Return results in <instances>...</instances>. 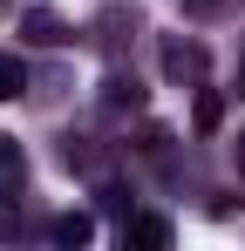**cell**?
Masks as SVG:
<instances>
[{
	"label": "cell",
	"instance_id": "obj_1",
	"mask_svg": "<svg viewBox=\"0 0 245 251\" xmlns=\"http://www.w3.org/2000/svg\"><path fill=\"white\" fill-rule=\"evenodd\" d=\"M163 245H170V217H157V210L122 217V251H163Z\"/></svg>",
	"mask_w": 245,
	"mask_h": 251
},
{
	"label": "cell",
	"instance_id": "obj_2",
	"mask_svg": "<svg viewBox=\"0 0 245 251\" xmlns=\"http://www.w3.org/2000/svg\"><path fill=\"white\" fill-rule=\"evenodd\" d=\"M163 75L198 88V82H204V48H198V41H177V34H163Z\"/></svg>",
	"mask_w": 245,
	"mask_h": 251
},
{
	"label": "cell",
	"instance_id": "obj_3",
	"mask_svg": "<svg viewBox=\"0 0 245 251\" xmlns=\"http://www.w3.org/2000/svg\"><path fill=\"white\" fill-rule=\"evenodd\" d=\"M68 34H75V27H68L55 7H28V14H21V41H34V48H61Z\"/></svg>",
	"mask_w": 245,
	"mask_h": 251
},
{
	"label": "cell",
	"instance_id": "obj_4",
	"mask_svg": "<svg viewBox=\"0 0 245 251\" xmlns=\"http://www.w3.org/2000/svg\"><path fill=\"white\" fill-rule=\"evenodd\" d=\"M136 34H143V14H136V7H109V14L95 21V41L109 48V54H122V41H136Z\"/></svg>",
	"mask_w": 245,
	"mask_h": 251
},
{
	"label": "cell",
	"instance_id": "obj_5",
	"mask_svg": "<svg viewBox=\"0 0 245 251\" xmlns=\"http://www.w3.org/2000/svg\"><path fill=\"white\" fill-rule=\"evenodd\" d=\"M48 238H55V245H68V251H82L89 238H95V217H89V210H61V217L48 224Z\"/></svg>",
	"mask_w": 245,
	"mask_h": 251
},
{
	"label": "cell",
	"instance_id": "obj_6",
	"mask_svg": "<svg viewBox=\"0 0 245 251\" xmlns=\"http://www.w3.org/2000/svg\"><path fill=\"white\" fill-rule=\"evenodd\" d=\"M102 109H143V82H136L129 68H109V82H102Z\"/></svg>",
	"mask_w": 245,
	"mask_h": 251
},
{
	"label": "cell",
	"instance_id": "obj_7",
	"mask_svg": "<svg viewBox=\"0 0 245 251\" xmlns=\"http://www.w3.org/2000/svg\"><path fill=\"white\" fill-rule=\"evenodd\" d=\"M191 123H198V136H211V129L225 123V95H218V88H204V82H198V102H191Z\"/></svg>",
	"mask_w": 245,
	"mask_h": 251
},
{
	"label": "cell",
	"instance_id": "obj_8",
	"mask_svg": "<svg viewBox=\"0 0 245 251\" xmlns=\"http://www.w3.org/2000/svg\"><path fill=\"white\" fill-rule=\"evenodd\" d=\"M21 88H28V68H21L14 54H0V102H14Z\"/></svg>",
	"mask_w": 245,
	"mask_h": 251
},
{
	"label": "cell",
	"instance_id": "obj_9",
	"mask_svg": "<svg viewBox=\"0 0 245 251\" xmlns=\"http://www.w3.org/2000/svg\"><path fill=\"white\" fill-rule=\"evenodd\" d=\"M177 7H184V14H191V21H211V14H225V7H232V0H177Z\"/></svg>",
	"mask_w": 245,
	"mask_h": 251
},
{
	"label": "cell",
	"instance_id": "obj_10",
	"mask_svg": "<svg viewBox=\"0 0 245 251\" xmlns=\"http://www.w3.org/2000/svg\"><path fill=\"white\" fill-rule=\"evenodd\" d=\"M95 197H102V210H116V217H129V190H116V183H102Z\"/></svg>",
	"mask_w": 245,
	"mask_h": 251
},
{
	"label": "cell",
	"instance_id": "obj_11",
	"mask_svg": "<svg viewBox=\"0 0 245 251\" xmlns=\"http://www.w3.org/2000/svg\"><path fill=\"white\" fill-rule=\"evenodd\" d=\"M239 170H245V129H239Z\"/></svg>",
	"mask_w": 245,
	"mask_h": 251
},
{
	"label": "cell",
	"instance_id": "obj_12",
	"mask_svg": "<svg viewBox=\"0 0 245 251\" xmlns=\"http://www.w3.org/2000/svg\"><path fill=\"white\" fill-rule=\"evenodd\" d=\"M239 95H245V61H239Z\"/></svg>",
	"mask_w": 245,
	"mask_h": 251
},
{
	"label": "cell",
	"instance_id": "obj_13",
	"mask_svg": "<svg viewBox=\"0 0 245 251\" xmlns=\"http://www.w3.org/2000/svg\"><path fill=\"white\" fill-rule=\"evenodd\" d=\"M0 7H7V0H0Z\"/></svg>",
	"mask_w": 245,
	"mask_h": 251
}]
</instances>
